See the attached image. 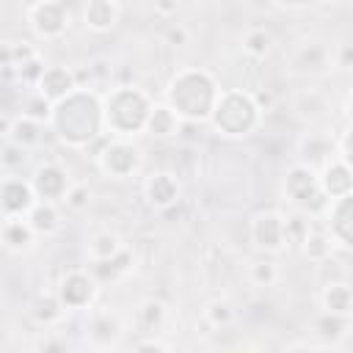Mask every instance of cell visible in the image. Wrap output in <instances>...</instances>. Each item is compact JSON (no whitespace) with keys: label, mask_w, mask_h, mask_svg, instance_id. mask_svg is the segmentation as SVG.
Instances as JSON below:
<instances>
[{"label":"cell","mask_w":353,"mask_h":353,"mask_svg":"<svg viewBox=\"0 0 353 353\" xmlns=\"http://www.w3.org/2000/svg\"><path fill=\"white\" fill-rule=\"evenodd\" d=\"M179 11V0H154V14L157 17H174Z\"/></svg>","instance_id":"42"},{"label":"cell","mask_w":353,"mask_h":353,"mask_svg":"<svg viewBox=\"0 0 353 353\" xmlns=\"http://www.w3.org/2000/svg\"><path fill=\"white\" fill-rule=\"evenodd\" d=\"M132 268H135V256H132V251L124 245L116 256H110V259H105V262H91V273L97 276V279H102V281H116V279H121V276H127V273H132Z\"/></svg>","instance_id":"24"},{"label":"cell","mask_w":353,"mask_h":353,"mask_svg":"<svg viewBox=\"0 0 353 353\" xmlns=\"http://www.w3.org/2000/svg\"><path fill=\"white\" fill-rule=\"evenodd\" d=\"M314 331L325 336L328 342H339L353 331V314H336V312H323L314 320Z\"/></svg>","instance_id":"27"},{"label":"cell","mask_w":353,"mask_h":353,"mask_svg":"<svg viewBox=\"0 0 353 353\" xmlns=\"http://www.w3.org/2000/svg\"><path fill=\"white\" fill-rule=\"evenodd\" d=\"M52 108H55V105H52L47 97H41L39 91L22 99V113L30 116V119H36V121H44V124H50V119H52Z\"/></svg>","instance_id":"34"},{"label":"cell","mask_w":353,"mask_h":353,"mask_svg":"<svg viewBox=\"0 0 353 353\" xmlns=\"http://www.w3.org/2000/svg\"><path fill=\"white\" fill-rule=\"evenodd\" d=\"M251 97H254V102H256V108H259L262 113L273 110V105H276V94H273L270 88H254Z\"/></svg>","instance_id":"39"},{"label":"cell","mask_w":353,"mask_h":353,"mask_svg":"<svg viewBox=\"0 0 353 353\" xmlns=\"http://www.w3.org/2000/svg\"><path fill=\"white\" fill-rule=\"evenodd\" d=\"M121 17V6L119 0H88L85 3V11H83V19H85V28L94 30V33H108L116 28Z\"/></svg>","instance_id":"17"},{"label":"cell","mask_w":353,"mask_h":353,"mask_svg":"<svg viewBox=\"0 0 353 353\" xmlns=\"http://www.w3.org/2000/svg\"><path fill=\"white\" fill-rule=\"evenodd\" d=\"M74 88H80V85H77V74H74L72 69L61 66V63L47 66L44 77H41V80H39V85H36V91H39L41 97H47L52 105H55V102H61V99H66Z\"/></svg>","instance_id":"14"},{"label":"cell","mask_w":353,"mask_h":353,"mask_svg":"<svg viewBox=\"0 0 353 353\" xmlns=\"http://www.w3.org/2000/svg\"><path fill=\"white\" fill-rule=\"evenodd\" d=\"M97 276L94 273H88V270H80V268H74V270H69L63 279H61V284H58V295H61V301H63V306L69 309V312H80V309H85V306H91V301L97 298Z\"/></svg>","instance_id":"7"},{"label":"cell","mask_w":353,"mask_h":353,"mask_svg":"<svg viewBox=\"0 0 353 353\" xmlns=\"http://www.w3.org/2000/svg\"><path fill=\"white\" fill-rule=\"evenodd\" d=\"M325 63H328V55H325V50L320 44H303L292 55V66L298 72H303V74H317V72L325 69Z\"/></svg>","instance_id":"29"},{"label":"cell","mask_w":353,"mask_h":353,"mask_svg":"<svg viewBox=\"0 0 353 353\" xmlns=\"http://www.w3.org/2000/svg\"><path fill=\"white\" fill-rule=\"evenodd\" d=\"M168 105L188 121H207L218 105L221 88L204 69H182L168 83Z\"/></svg>","instance_id":"2"},{"label":"cell","mask_w":353,"mask_h":353,"mask_svg":"<svg viewBox=\"0 0 353 353\" xmlns=\"http://www.w3.org/2000/svg\"><path fill=\"white\" fill-rule=\"evenodd\" d=\"M301 251L309 262L314 265H323L325 259H331V251H334V237L325 232V229H312L306 234V240L301 243Z\"/></svg>","instance_id":"28"},{"label":"cell","mask_w":353,"mask_h":353,"mask_svg":"<svg viewBox=\"0 0 353 353\" xmlns=\"http://www.w3.org/2000/svg\"><path fill=\"white\" fill-rule=\"evenodd\" d=\"M121 248H124V243H121V237L116 232L99 229V232L91 234L88 245H85V256H88V262H105V259L116 256Z\"/></svg>","instance_id":"23"},{"label":"cell","mask_w":353,"mask_h":353,"mask_svg":"<svg viewBox=\"0 0 353 353\" xmlns=\"http://www.w3.org/2000/svg\"><path fill=\"white\" fill-rule=\"evenodd\" d=\"M28 221H30V226L36 229V234H44V237L55 234V232L63 226L58 201H44V199H39V201L33 204V210L28 212Z\"/></svg>","instance_id":"20"},{"label":"cell","mask_w":353,"mask_h":353,"mask_svg":"<svg viewBox=\"0 0 353 353\" xmlns=\"http://www.w3.org/2000/svg\"><path fill=\"white\" fill-rule=\"evenodd\" d=\"M0 160H3V168H6L8 174H14L17 168L25 165V160H28V149L19 146V143H14V141H3V154H0Z\"/></svg>","instance_id":"36"},{"label":"cell","mask_w":353,"mask_h":353,"mask_svg":"<svg viewBox=\"0 0 353 353\" xmlns=\"http://www.w3.org/2000/svg\"><path fill=\"white\" fill-rule=\"evenodd\" d=\"M61 204H63L66 210H72V212L88 210V204H91V188H88L85 182H72V188L66 190V196H63Z\"/></svg>","instance_id":"35"},{"label":"cell","mask_w":353,"mask_h":353,"mask_svg":"<svg viewBox=\"0 0 353 353\" xmlns=\"http://www.w3.org/2000/svg\"><path fill=\"white\" fill-rule=\"evenodd\" d=\"M298 152H301V163H306V165H325L328 160H331V141L325 138V135H320V132H309V135H303L301 141H298Z\"/></svg>","instance_id":"22"},{"label":"cell","mask_w":353,"mask_h":353,"mask_svg":"<svg viewBox=\"0 0 353 353\" xmlns=\"http://www.w3.org/2000/svg\"><path fill=\"white\" fill-rule=\"evenodd\" d=\"M312 232V223H309V212L298 210L295 212H287L284 215V240L290 248H301V243L306 240V234Z\"/></svg>","instance_id":"30"},{"label":"cell","mask_w":353,"mask_h":353,"mask_svg":"<svg viewBox=\"0 0 353 353\" xmlns=\"http://www.w3.org/2000/svg\"><path fill=\"white\" fill-rule=\"evenodd\" d=\"M237 312L234 306L226 301V298H212L207 306H204V320L212 325V328H229L234 323Z\"/></svg>","instance_id":"32"},{"label":"cell","mask_w":353,"mask_h":353,"mask_svg":"<svg viewBox=\"0 0 353 353\" xmlns=\"http://www.w3.org/2000/svg\"><path fill=\"white\" fill-rule=\"evenodd\" d=\"M0 201H3V215H28L33 204L39 201V196H36L33 182L17 174H6L0 185Z\"/></svg>","instance_id":"10"},{"label":"cell","mask_w":353,"mask_h":353,"mask_svg":"<svg viewBox=\"0 0 353 353\" xmlns=\"http://www.w3.org/2000/svg\"><path fill=\"white\" fill-rule=\"evenodd\" d=\"M30 182H33V188H36V196L44 199V201H63L66 190L72 188L66 168L58 165V163H44V165H39Z\"/></svg>","instance_id":"11"},{"label":"cell","mask_w":353,"mask_h":353,"mask_svg":"<svg viewBox=\"0 0 353 353\" xmlns=\"http://www.w3.org/2000/svg\"><path fill=\"white\" fill-rule=\"evenodd\" d=\"M50 127L61 143L72 149H88V143L102 135L99 130L105 127V108L94 91L80 85L66 99L55 102Z\"/></svg>","instance_id":"1"},{"label":"cell","mask_w":353,"mask_h":353,"mask_svg":"<svg viewBox=\"0 0 353 353\" xmlns=\"http://www.w3.org/2000/svg\"><path fill=\"white\" fill-rule=\"evenodd\" d=\"M259 113H262V110L256 108L251 91L229 88V91H221L218 105H215L210 121H212V127H215L218 132L237 138V135H248V132L256 127Z\"/></svg>","instance_id":"4"},{"label":"cell","mask_w":353,"mask_h":353,"mask_svg":"<svg viewBox=\"0 0 353 353\" xmlns=\"http://www.w3.org/2000/svg\"><path fill=\"white\" fill-rule=\"evenodd\" d=\"M347 116L353 119V91H350V97H347Z\"/></svg>","instance_id":"45"},{"label":"cell","mask_w":353,"mask_h":353,"mask_svg":"<svg viewBox=\"0 0 353 353\" xmlns=\"http://www.w3.org/2000/svg\"><path fill=\"white\" fill-rule=\"evenodd\" d=\"M36 229L30 226L28 215H3V248L8 254H25L36 243Z\"/></svg>","instance_id":"13"},{"label":"cell","mask_w":353,"mask_h":353,"mask_svg":"<svg viewBox=\"0 0 353 353\" xmlns=\"http://www.w3.org/2000/svg\"><path fill=\"white\" fill-rule=\"evenodd\" d=\"M25 8H33V6H39V3H44V0H19Z\"/></svg>","instance_id":"44"},{"label":"cell","mask_w":353,"mask_h":353,"mask_svg":"<svg viewBox=\"0 0 353 353\" xmlns=\"http://www.w3.org/2000/svg\"><path fill=\"white\" fill-rule=\"evenodd\" d=\"M121 336V323L113 312H94L85 323V339L94 347H110Z\"/></svg>","instance_id":"16"},{"label":"cell","mask_w":353,"mask_h":353,"mask_svg":"<svg viewBox=\"0 0 353 353\" xmlns=\"http://www.w3.org/2000/svg\"><path fill=\"white\" fill-rule=\"evenodd\" d=\"M323 3H328V6H336V3H342V0H323Z\"/></svg>","instance_id":"47"},{"label":"cell","mask_w":353,"mask_h":353,"mask_svg":"<svg viewBox=\"0 0 353 353\" xmlns=\"http://www.w3.org/2000/svg\"><path fill=\"white\" fill-rule=\"evenodd\" d=\"M279 279H281V270H279V265L273 259H256V262L248 265V281L254 287H259V290L276 287Z\"/></svg>","instance_id":"31"},{"label":"cell","mask_w":353,"mask_h":353,"mask_svg":"<svg viewBox=\"0 0 353 353\" xmlns=\"http://www.w3.org/2000/svg\"><path fill=\"white\" fill-rule=\"evenodd\" d=\"M179 124H182V116L171 105L154 102L152 105V113L146 119V132L152 138H168V135H176L179 132Z\"/></svg>","instance_id":"18"},{"label":"cell","mask_w":353,"mask_h":353,"mask_svg":"<svg viewBox=\"0 0 353 353\" xmlns=\"http://www.w3.org/2000/svg\"><path fill=\"white\" fill-rule=\"evenodd\" d=\"M339 157L353 168V127L345 132V138H342V143H339Z\"/></svg>","instance_id":"41"},{"label":"cell","mask_w":353,"mask_h":353,"mask_svg":"<svg viewBox=\"0 0 353 353\" xmlns=\"http://www.w3.org/2000/svg\"><path fill=\"white\" fill-rule=\"evenodd\" d=\"M28 19H30V28L41 39H58L69 28L66 0H44V3L28 8Z\"/></svg>","instance_id":"8"},{"label":"cell","mask_w":353,"mask_h":353,"mask_svg":"<svg viewBox=\"0 0 353 353\" xmlns=\"http://www.w3.org/2000/svg\"><path fill=\"white\" fill-rule=\"evenodd\" d=\"M279 6H284V8H309V6H314L317 0H276Z\"/></svg>","instance_id":"43"},{"label":"cell","mask_w":353,"mask_h":353,"mask_svg":"<svg viewBox=\"0 0 353 353\" xmlns=\"http://www.w3.org/2000/svg\"><path fill=\"white\" fill-rule=\"evenodd\" d=\"M345 58H347V66L353 69V50H345Z\"/></svg>","instance_id":"46"},{"label":"cell","mask_w":353,"mask_h":353,"mask_svg":"<svg viewBox=\"0 0 353 353\" xmlns=\"http://www.w3.org/2000/svg\"><path fill=\"white\" fill-rule=\"evenodd\" d=\"M132 323H135L138 334H160V328L165 323V303L157 298H143L135 306Z\"/></svg>","instance_id":"19"},{"label":"cell","mask_w":353,"mask_h":353,"mask_svg":"<svg viewBox=\"0 0 353 353\" xmlns=\"http://www.w3.org/2000/svg\"><path fill=\"white\" fill-rule=\"evenodd\" d=\"M97 165L110 176V179H130L141 171L143 165V152L130 141L119 135H108L102 149L94 154Z\"/></svg>","instance_id":"6"},{"label":"cell","mask_w":353,"mask_h":353,"mask_svg":"<svg viewBox=\"0 0 353 353\" xmlns=\"http://www.w3.org/2000/svg\"><path fill=\"white\" fill-rule=\"evenodd\" d=\"M270 47H273V36L265 28H251L243 36V52L251 58H265L270 52Z\"/></svg>","instance_id":"33"},{"label":"cell","mask_w":353,"mask_h":353,"mask_svg":"<svg viewBox=\"0 0 353 353\" xmlns=\"http://www.w3.org/2000/svg\"><path fill=\"white\" fill-rule=\"evenodd\" d=\"M152 105L154 102L138 85H119L102 102L105 127L110 130V135L130 138V135L146 130V119L152 113Z\"/></svg>","instance_id":"3"},{"label":"cell","mask_w":353,"mask_h":353,"mask_svg":"<svg viewBox=\"0 0 353 353\" xmlns=\"http://www.w3.org/2000/svg\"><path fill=\"white\" fill-rule=\"evenodd\" d=\"M165 41H168L171 47H185V44L190 41V30H188L182 22H174V25L165 28Z\"/></svg>","instance_id":"38"},{"label":"cell","mask_w":353,"mask_h":353,"mask_svg":"<svg viewBox=\"0 0 353 353\" xmlns=\"http://www.w3.org/2000/svg\"><path fill=\"white\" fill-rule=\"evenodd\" d=\"M284 196L292 201V207L309 212V215H317V212H325L331 199L325 196L323 185H320V174L306 165V163H295L287 176H284Z\"/></svg>","instance_id":"5"},{"label":"cell","mask_w":353,"mask_h":353,"mask_svg":"<svg viewBox=\"0 0 353 353\" xmlns=\"http://www.w3.org/2000/svg\"><path fill=\"white\" fill-rule=\"evenodd\" d=\"M336 201H342V204L353 212V190H350V193H345V196H339ZM328 234H331L336 243H342V245L353 248V223H345V226H339V229H328Z\"/></svg>","instance_id":"37"},{"label":"cell","mask_w":353,"mask_h":353,"mask_svg":"<svg viewBox=\"0 0 353 353\" xmlns=\"http://www.w3.org/2000/svg\"><path fill=\"white\" fill-rule=\"evenodd\" d=\"M143 196H146L149 207H154L160 212H168L179 201V182L168 171H154L143 182Z\"/></svg>","instance_id":"12"},{"label":"cell","mask_w":353,"mask_h":353,"mask_svg":"<svg viewBox=\"0 0 353 353\" xmlns=\"http://www.w3.org/2000/svg\"><path fill=\"white\" fill-rule=\"evenodd\" d=\"M66 312H69V309L63 306V301H61L58 292H44V295H39V298L33 301V309H30V314H33V320H36L39 325H55V323L63 320Z\"/></svg>","instance_id":"25"},{"label":"cell","mask_w":353,"mask_h":353,"mask_svg":"<svg viewBox=\"0 0 353 353\" xmlns=\"http://www.w3.org/2000/svg\"><path fill=\"white\" fill-rule=\"evenodd\" d=\"M251 243L259 251L276 254L281 248H287L284 240V215L276 210H262L251 218Z\"/></svg>","instance_id":"9"},{"label":"cell","mask_w":353,"mask_h":353,"mask_svg":"<svg viewBox=\"0 0 353 353\" xmlns=\"http://www.w3.org/2000/svg\"><path fill=\"white\" fill-rule=\"evenodd\" d=\"M320 185H323L328 199H339V196L353 190V168L342 157H331L320 168Z\"/></svg>","instance_id":"15"},{"label":"cell","mask_w":353,"mask_h":353,"mask_svg":"<svg viewBox=\"0 0 353 353\" xmlns=\"http://www.w3.org/2000/svg\"><path fill=\"white\" fill-rule=\"evenodd\" d=\"M171 345L168 342H163V339H157L154 334H143V339H138L135 345H132V350H168Z\"/></svg>","instance_id":"40"},{"label":"cell","mask_w":353,"mask_h":353,"mask_svg":"<svg viewBox=\"0 0 353 353\" xmlns=\"http://www.w3.org/2000/svg\"><path fill=\"white\" fill-rule=\"evenodd\" d=\"M323 309L336 314H353V287L347 281H328L323 287Z\"/></svg>","instance_id":"26"},{"label":"cell","mask_w":353,"mask_h":353,"mask_svg":"<svg viewBox=\"0 0 353 353\" xmlns=\"http://www.w3.org/2000/svg\"><path fill=\"white\" fill-rule=\"evenodd\" d=\"M41 138H44V121H36V119L19 113V116H14L11 132L3 141H14V143H19L25 149H36L41 143Z\"/></svg>","instance_id":"21"}]
</instances>
